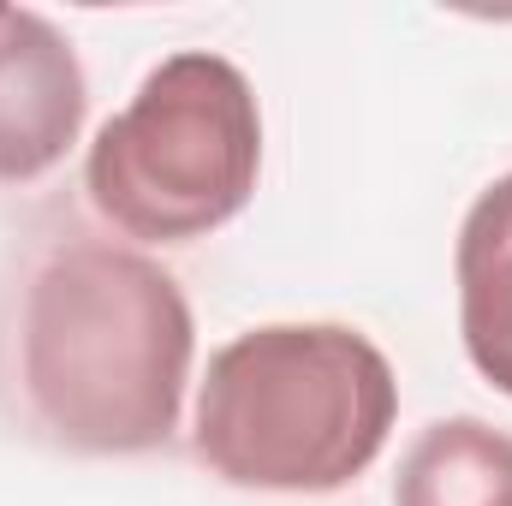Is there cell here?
Wrapping results in <instances>:
<instances>
[{
	"label": "cell",
	"mask_w": 512,
	"mask_h": 506,
	"mask_svg": "<svg viewBox=\"0 0 512 506\" xmlns=\"http://www.w3.org/2000/svg\"><path fill=\"white\" fill-rule=\"evenodd\" d=\"M399 417L387 352L346 322H268L227 340L197 387V459L256 495L358 483Z\"/></svg>",
	"instance_id": "cell-2"
},
{
	"label": "cell",
	"mask_w": 512,
	"mask_h": 506,
	"mask_svg": "<svg viewBox=\"0 0 512 506\" xmlns=\"http://www.w3.org/2000/svg\"><path fill=\"white\" fill-rule=\"evenodd\" d=\"M393 506H512V435L483 417L429 423L399 459Z\"/></svg>",
	"instance_id": "cell-6"
},
{
	"label": "cell",
	"mask_w": 512,
	"mask_h": 506,
	"mask_svg": "<svg viewBox=\"0 0 512 506\" xmlns=\"http://www.w3.org/2000/svg\"><path fill=\"white\" fill-rule=\"evenodd\" d=\"M197 322L179 280L143 251L66 233L18 268L0 304V393L24 435L126 459L173 441Z\"/></svg>",
	"instance_id": "cell-1"
},
{
	"label": "cell",
	"mask_w": 512,
	"mask_h": 506,
	"mask_svg": "<svg viewBox=\"0 0 512 506\" xmlns=\"http://www.w3.org/2000/svg\"><path fill=\"white\" fill-rule=\"evenodd\" d=\"M262 173L251 78L209 48L167 54L96 131L84 191L108 227L143 245H191L227 227Z\"/></svg>",
	"instance_id": "cell-3"
},
{
	"label": "cell",
	"mask_w": 512,
	"mask_h": 506,
	"mask_svg": "<svg viewBox=\"0 0 512 506\" xmlns=\"http://www.w3.org/2000/svg\"><path fill=\"white\" fill-rule=\"evenodd\" d=\"M90 84L72 42L30 6H0V179L30 185L84 131Z\"/></svg>",
	"instance_id": "cell-4"
},
{
	"label": "cell",
	"mask_w": 512,
	"mask_h": 506,
	"mask_svg": "<svg viewBox=\"0 0 512 506\" xmlns=\"http://www.w3.org/2000/svg\"><path fill=\"white\" fill-rule=\"evenodd\" d=\"M459 334L489 387L512 393V173L495 179L459 227Z\"/></svg>",
	"instance_id": "cell-5"
}]
</instances>
